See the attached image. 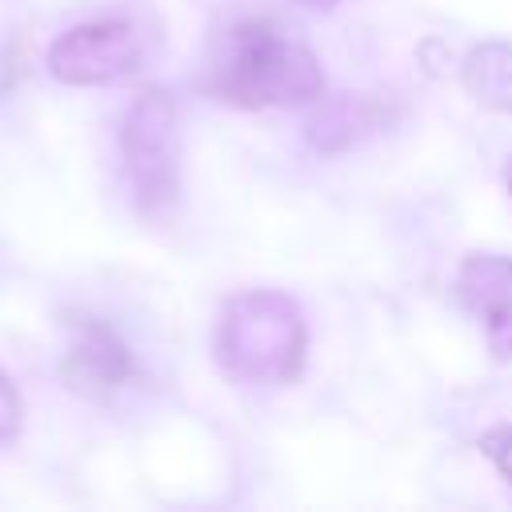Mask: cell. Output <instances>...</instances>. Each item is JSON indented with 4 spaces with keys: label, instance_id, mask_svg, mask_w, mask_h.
Listing matches in <instances>:
<instances>
[{
    "label": "cell",
    "instance_id": "obj_6",
    "mask_svg": "<svg viewBox=\"0 0 512 512\" xmlns=\"http://www.w3.org/2000/svg\"><path fill=\"white\" fill-rule=\"evenodd\" d=\"M456 296L484 328L488 352L512 360V256H468L456 272Z\"/></svg>",
    "mask_w": 512,
    "mask_h": 512
},
{
    "label": "cell",
    "instance_id": "obj_3",
    "mask_svg": "<svg viewBox=\"0 0 512 512\" xmlns=\"http://www.w3.org/2000/svg\"><path fill=\"white\" fill-rule=\"evenodd\" d=\"M120 164L132 208L168 220L180 200V112L164 88H144L120 120Z\"/></svg>",
    "mask_w": 512,
    "mask_h": 512
},
{
    "label": "cell",
    "instance_id": "obj_10",
    "mask_svg": "<svg viewBox=\"0 0 512 512\" xmlns=\"http://www.w3.org/2000/svg\"><path fill=\"white\" fill-rule=\"evenodd\" d=\"M296 4H304V8H332L336 0H296Z\"/></svg>",
    "mask_w": 512,
    "mask_h": 512
},
{
    "label": "cell",
    "instance_id": "obj_7",
    "mask_svg": "<svg viewBox=\"0 0 512 512\" xmlns=\"http://www.w3.org/2000/svg\"><path fill=\"white\" fill-rule=\"evenodd\" d=\"M460 80L476 104L512 116V44L484 40L480 48H472L460 68Z\"/></svg>",
    "mask_w": 512,
    "mask_h": 512
},
{
    "label": "cell",
    "instance_id": "obj_9",
    "mask_svg": "<svg viewBox=\"0 0 512 512\" xmlns=\"http://www.w3.org/2000/svg\"><path fill=\"white\" fill-rule=\"evenodd\" d=\"M480 452L496 464V472L508 480V488H512V424H496V428H488L484 436H480Z\"/></svg>",
    "mask_w": 512,
    "mask_h": 512
},
{
    "label": "cell",
    "instance_id": "obj_4",
    "mask_svg": "<svg viewBox=\"0 0 512 512\" xmlns=\"http://www.w3.org/2000/svg\"><path fill=\"white\" fill-rule=\"evenodd\" d=\"M144 68L140 32L128 20H84L48 44V72L68 88L124 84Z\"/></svg>",
    "mask_w": 512,
    "mask_h": 512
},
{
    "label": "cell",
    "instance_id": "obj_1",
    "mask_svg": "<svg viewBox=\"0 0 512 512\" xmlns=\"http://www.w3.org/2000/svg\"><path fill=\"white\" fill-rule=\"evenodd\" d=\"M208 92L236 108L308 104L324 92L320 60L264 16L216 32L208 52Z\"/></svg>",
    "mask_w": 512,
    "mask_h": 512
},
{
    "label": "cell",
    "instance_id": "obj_2",
    "mask_svg": "<svg viewBox=\"0 0 512 512\" xmlns=\"http://www.w3.org/2000/svg\"><path fill=\"white\" fill-rule=\"evenodd\" d=\"M308 328L296 308L276 288L232 292L216 320V360L220 368L252 388L292 384L304 368Z\"/></svg>",
    "mask_w": 512,
    "mask_h": 512
},
{
    "label": "cell",
    "instance_id": "obj_8",
    "mask_svg": "<svg viewBox=\"0 0 512 512\" xmlns=\"http://www.w3.org/2000/svg\"><path fill=\"white\" fill-rule=\"evenodd\" d=\"M24 436V396L0 368V448H12Z\"/></svg>",
    "mask_w": 512,
    "mask_h": 512
},
{
    "label": "cell",
    "instance_id": "obj_11",
    "mask_svg": "<svg viewBox=\"0 0 512 512\" xmlns=\"http://www.w3.org/2000/svg\"><path fill=\"white\" fill-rule=\"evenodd\" d=\"M504 184H508V192H512V156H508V164H504Z\"/></svg>",
    "mask_w": 512,
    "mask_h": 512
},
{
    "label": "cell",
    "instance_id": "obj_5",
    "mask_svg": "<svg viewBox=\"0 0 512 512\" xmlns=\"http://www.w3.org/2000/svg\"><path fill=\"white\" fill-rule=\"evenodd\" d=\"M60 376L76 396H84L92 404H108L116 392H124L132 384L136 360H132L128 340L112 324H104L96 316H76L68 348L60 356Z\"/></svg>",
    "mask_w": 512,
    "mask_h": 512
}]
</instances>
